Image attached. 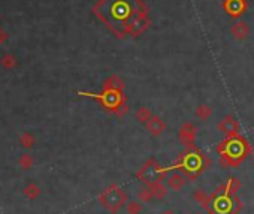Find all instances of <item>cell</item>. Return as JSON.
<instances>
[{
  "label": "cell",
  "instance_id": "obj_17",
  "mask_svg": "<svg viewBox=\"0 0 254 214\" xmlns=\"http://www.w3.org/2000/svg\"><path fill=\"white\" fill-rule=\"evenodd\" d=\"M103 87H109V89H115V90H124V83L118 78V75H111L106 81Z\"/></svg>",
  "mask_w": 254,
  "mask_h": 214
},
{
  "label": "cell",
  "instance_id": "obj_15",
  "mask_svg": "<svg viewBox=\"0 0 254 214\" xmlns=\"http://www.w3.org/2000/svg\"><path fill=\"white\" fill-rule=\"evenodd\" d=\"M148 187H150V190L152 192V195H154V199H163L166 195H167V187L161 183V181H158V183H151V184H148Z\"/></svg>",
  "mask_w": 254,
  "mask_h": 214
},
{
  "label": "cell",
  "instance_id": "obj_4",
  "mask_svg": "<svg viewBox=\"0 0 254 214\" xmlns=\"http://www.w3.org/2000/svg\"><path fill=\"white\" fill-rule=\"evenodd\" d=\"M244 208L238 195H211V214H238Z\"/></svg>",
  "mask_w": 254,
  "mask_h": 214
},
{
  "label": "cell",
  "instance_id": "obj_1",
  "mask_svg": "<svg viewBox=\"0 0 254 214\" xmlns=\"http://www.w3.org/2000/svg\"><path fill=\"white\" fill-rule=\"evenodd\" d=\"M95 14L117 38H136L150 26L142 0H101Z\"/></svg>",
  "mask_w": 254,
  "mask_h": 214
},
{
  "label": "cell",
  "instance_id": "obj_18",
  "mask_svg": "<svg viewBox=\"0 0 254 214\" xmlns=\"http://www.w3.org/2000/svg\"><path fill=\"white\" fill-rule=\"evenodd\" d=\"M151 117H152V114H151L150 108H147V107H141V108L136 111V120H138L139 123H144V124H145Z\"/></svg>",
  "mask_w": 254,
  "mask_h": 214
},
{
  "label": "cell",
  "instance_id": "obj_20",
  "mask_svg": "<svg viewBox=\"0 0 254 214\" xmlns=\"http://www.w3.org/2000/svg\"><path fill=\"white\" fill-rule=\"evenodd\" d=\"M142 210H144V207H142L141 201L139 202L138 201H130V202L126 204V211L129 214H141Z\"/></svg>",
  "mask_w": 254,
  "mask_h": 214
},
{
  "label": "cell",
  "instance_id": "obj_14",
  "mask_svg": "<svg viewBox=\"0 0 254 214\" xmlns=\"http://www.w3.org/2000/svg\"><path fill=\"white\" fill-rule=\"evenodd\" d=\"M193 199L208 213V214H211V195H208L205 190H202V189H198V190H195V193H193Z\"/></svg>",
  "mask_w": 254,
  "mask_h": 214
},
{
  "label": "cell",
  "instance_id": "obj_10",
  "mask_svg": "<svg viewBox=\"0 0 254 214\" xmlns=\"http://www.w3.org/2000/svg\"><path fill=\"white\" fill-rule=\"evenodd\" d=\"M241 189V181L236 180L235 177H229L223 184H220L214 192L217 195H236L238 190Z\"/></svg>",
  "mask_w": 254,
  "mask_h": 214
},
{
  "label": "cell",
  "instance_id": "obj_21",
  "mask_svg": "<svg viewBox=\"0 0 254 214\" xmlns=\"http://www.w3.org/2000/svg\"><path fill=\"white\" fill-rule=\"evenodd\" d=\"M160 214H177L174 210H164V211H161Z\"/></svg>",
  "mask_w": 254,
  "mask_h": 214
},
{
  "label": "cell",
  "instance_id": "obj_19",
  "mask_svg": "<svg viewBox=\"0 0 254 214\" xmlns=\"http://www.w3.org/2000/svg\"><path fill=\"white\" fill-rule=\"evenodd\" d=\"M138 198H139V201H141V202L148 204V202H151V201L154 199V195H152V192L150 190V187H148V186H145L144 189H141V190L138 192Z\"/></svg>",
  "mask_w": 254,
  "mask_h": 214
},
{
  "label": "cell",
  "instance_id": "obj_8",
  "mask_svg": "<svg viewBox=\"0 0 254 214\" xmlns=\"http://www.w3.org/2000/svg\"><path fill=\"white\" fill-rule=\"evenodd\" d=\"M196 135H198V129L193 123L187 121L184 123L180 130H178V138L181 141V144H184L187 149L195 147V142H196Z\"/></svg>",
  "mask_w": 254,
  "mask_h": 214
},
{
  "label": "cell",
  "instance_id": "obj_13",
  "mask_svg": "<svg viewBox=\"0 0 254 214\" xmlns=\"http://www.w3.org/2000/svg\"><path fill=\"white\" fill-rule=\"evenodd\" d=\"M230 35L233 36V39L236 41H244L248 38L250 35V27L245 21H236L232 27H230Z\"/></svg>",
  "mask_w": 254,
  "mask_h": 214
},
{
  "label": "cell",
  "instance_id": "obj_16",
  "mask_svg": "<svg viewBox=\"0 0 254 214\" xmlns=\"http://www.w3.org/2000/svg\"><path fill=\"white\" fill-rule=\"evenodd\" d=\"M195 115L199 118V120H202V121H206L211 115H212V108L209 107V105H205V104H202V105H199L198 108H196V111H195Z\"/></svg>",
  "mask_w": 254,
  "mask_h": 214
},
{
  "label": "cell",
  "instance_id": "obj_11",
  "mask_svg": "<svg viewBox=\"0 0 254 214\" xmlns=\"http://www.w3.org/2000/svg\"><path fill=\"white\" fill-rule=\"evenodd\" d=\"M189 178L186 174L180 172V171H175L174 174H171L167 178H166V184L169 189H172V190H180L181 187H184L187 184Z\"/></svg>",
  "mask_w": 254,
  "mask_h": 214
},
{
  "label": "cell",
  "instance_id": "obj_6",
  "mask_svg": "<svg viewBox=\"0 0 254 214\" xmlns=\"http://www.w3.org/2000/svg\"><path fill=\"white\" fill-rule=\"evenodd\" d=\"M167 171L166 168H163L154 158L148 159L145 162V165L138 171L136 174V178L144 183L145 186L151 184V183H158V181H163L164 177H166Z\"/></svg>",
  "mask_w": 254,
  "mask_h": 214
},
{
  "label": "cell",
  "instance_id": "obj_7",
  "mask_svg": "<svg viewBox=\"0 0 254 214\" xmlns=\"http://www.w3.org/2000/svg\"><path fill=\"white\" fill-rule=\"evenodd\" d=\"M223 9L230 18H239L242 14L247 12L248 9V2L247 0H224L223 2Z\"/></svg>",
  "mask_w": 254,
  "mask_h": 214
},
{
  "label": "cell",
  "instance_id": "obj_2",
  "mask_svg": "<svg viewBox=\"0 0 254 214\" xmlns=\"http://www.w3.org/2000/svg\"><path fill=\"white\" fill-rule=\"evenodd\" d=\"M215 150L220 155V163L224 168H236L253 152L251 144L241 135L226 138L215 147Z\"/></svg>",
  "mask_w": 254,
  "mask_h": 214
},
{
  "label": "cell",
  "instance_id": "obj_5",
  "mask_svg": "<svg viewBox=\"0 0 254 214\" xmlns=\"http://www.w3.org/2000/svg\"><path fill=\"white\" fill-rule=\"evenodd\" d=\"M99 201L111 214H117L129 202L127 193L117 184H111L105 192H102L99 196Z\"/></svg>",
  "mask_w": 254,
  "mask_h": 214
},
{
  "label": "cell",
  "instance_id": "obj_22",
  "mask_svg": "<svg viewBox=\"0 0 254 214\" xmlns=\"http://www.w3.org/2000/svg\"><path fill=\"white\" fill-rule=\"evenodd\" d=\"M196 214H203V213H196Z\"/></svg>",
  "mask_w": 254,
  "mask_h": 214
},
{
  "label": "cell",
  "instance_id": "obj_3",
  "mask_svg": "<svg viewBox=\"0 0 254 214\" xmlns=\"http://www.w3.org/2000/svg\"><path fill=\"white\" fill-rule=\"evenodd\" d=\"M209 166H211V159L203 156L199 149L192 147V149H187L186 153L180 155V158L171 166H167L166 171L167 172L180 171L187 175L189 181H195Z\"/></svg>",
  "mask_w": 254,
  "mask_h": 214
},
{
  "label": "cell",
  "instance_id": "obj_9",
  "mask_svg": "<svg viewBox=\"0 0 254 214\" xmlns=\"http://www.w3.org/2000/svg\"><path fill=\"white\" fill-rule=\"evenodd\" d=\"M218 130L223 132L226 135V138H232V136H238L241 135V124L239 121L233 117V115H226L218 124H217Z\"/></svg>",
  "mask_w": 254,
  "mask_h": 214
},
{
  "label": "cell",
  "instance_id": "obj_12",
  "mask_svg": "<svg viewBox=\"0 0 254 214\" xmlns=\"http://www.w3.org/2000/svg\"><path fill=\"white\" fill-rule=\"evenodd\" d=\"M147 130L152 135V136H160L164 130H166V123L161 120V117L158 115H152L147 123H145Z\"/></svg>",
  "mask_w": 254,
  "mask_h": 214
}]
</instances>
